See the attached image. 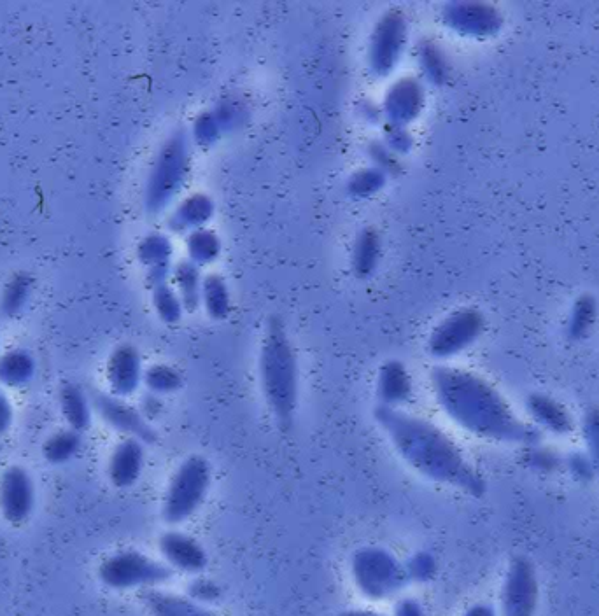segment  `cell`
Instances as JSON below:
<instances>
[{"label":"cell","instance_id":"cell-34","mask_svg":"<svg viewBox=\"0 0 599 616\" xmlns=\"http://www.w3.org/2000/svg\"><path fill=\"white\" fill-rule=\"evenodd\" d=\"M223 135L225 133L221 130L218 119L212 114L211 109L198 114L190 133L191 142H195L200 147L214 146Z\"/></svg>","mask_w":599,"mask_h":616},{"label":"cell","instance_id":"cell-32","mask_svg":"<svg viewBox=\"0 0 599 616\" xmlns=\"http://www.w3.org/2000/svg\"><path fill=\"white\" fill-rule=\"evenodd\" d=\"M417 67L430 83H444L447 67L440 49L431 41H423L417 44L416 48Z\"/></svg>","mask_w":599,"mask_h":616},{"label":"cell","instance_id":"cell-35","mask_svg":"<svg viewBox=\"0 0 599 616\" xmlns=\"http://www.w3.org/2000/svg\"><path fill=\"white\" fill-rule=\"evenodd\" d=\"M368 160L372 161V167L381 170L382 174L398 175L402 170L400 156H396L382 140H372L367 146Z\"/></svg>","mask_w":599,"mask_h":616},{"label":"cell","instance_id":"cell-8","mask_svg":"<svg viewBox=\"0 0 599 616\" xmlns=\"http://www.w3.org/2000/svg\"><path fill=\"white\" fill-rule=\"evenodd\" d=\"M409 41V23L402 9H388L375 23L368 42L367 63L370 74L386 79L402 62Z\"/></svg>","mask_w":599,"mask_h":616},{"label":"cell","instance_id":"cell-41","mask_svg":"<svg viewBox=\"0 0 599 616\" xmlns=\"http://www.w3.org/2000/svg\"><path fill=\"white\" fill-rule=\"evenodd\" d=\"M356 112L368 125H382L384 123L381 105L375 104L372 100H361V102H358Z\"/></svg>","mask_w":599,"mask_h":616},{"label":"cell","instance_id":"cell-29","mask_svg":"<svg viewBox=\"0 0 599 616\" xmlns=\"http://www.w3.org/2000/svg\"><path fill=\"white\" fill-rule=\"evenodd\" d=\"M211 111L218 119L223 133L239 130L242 126L247 125L249 116H251L246 102L242 98L235 97H226L219 100L218 105H214Z\"/></svg>","mask_w":599,"mask_h":616},{"label":"cell","instance_id":"cell-43","mask_svg":"<svg viewBox=\"0 0 599 616\" xmlns=\"http://www.w3.org/2000/svg\"><path fill=\"white\" fill-rule=\"evenodd\" d=\"M570 469L571 473L580 478V480H591L592 475H594V466L585 459L584 455L571 457Z\"/></svg>","mask_w":599,"mask_h":616},{"label":"cell","instance_id":"cell-46","mask_svg":"<svg viewBox=\"0 0 599 616\" xmlns=\"http://www.w3.org/2000/svg\"><path fill=\"white\" fill-rule=\"evenodd\" d=\"M393 616H426L424 609L416 599H402L396 604L395 615Z\"/></svg>","mask_w":599,"mask_h":616},{"label":"cell","instance_id":"cell-15","mask_svg":"<svg viewBox=\"0 0 599 616\" xmlns=\"http://www.w3.org/2000/svg\"><path fill=\"white\" fill-rule=\"evenodd\" d=\"M144 380L142 359L134 345H120L114 349L107 363V382L118 398H127L137 392Z\"/></svg>","mask_w":599,"mask_h":616},{"label":"cell","instance_id":"cell-39","mask_svg":"<svg viewBox=\"0 0 599 616\" xmlns=\"http://www.w3.org/2000/svg\"><path fill=\"white\" fill-rule=\"evenodd\" d=\"M188 594H190V599L198 602V604L216 602L221 597V588L214 581L197 578V580L191 581Z\"/></svg>","mask_w":599,"mask_h":616},{"label":"cell","instance_id":"cell-42","mask_svg":"<svg viewBox=\"0 0 599 616\" xmlns=\"http://www.w3.org/2000/svg\"><path fill=\"white\" fill-rule=\"evenodd\" d=\"M163 403L160 396H156V394H151L148 392L141 401V413L148 420H153L162 413Z\"/></svg>","mask_w":599,"mask_h":616},{"label":"cell","instance_id":"cell-44","mask_svg":"<svg viewBox=\"0 0 599 616\" xmlns=\"http://www.w3.org/2000/svg\"><path fill=\"white\" fill-rule=\"evenodd\" d=\"M531 466L549 471L557 466L556 455L550 454L547 450H531Z\"/></svg>","mask_w":599,"mask_h":616},{"label":"cell","instance_id":"cell-38","mask_svg":"<svg viewBox=\"0 0 599 616\" xmlns=\"http://www.w3.org/2000/svg\"><path fill=\"white\" fill-rule=\"evenodd\" d=\"M535 415L543 426L549 427L550 431H554V433H568L571 429L570 420L561 410H557L556 406H536Z\"/></svg>","mask_w":599,"mask_h":616},{"label":"cell","instance_id":"cell-47","mask_svg":"<svg viewBox=\"0 0 599 616\" xmlns=\"http://www.w3.org/2000/svg\"><path fill=\"white\" fill-rule=\"evenodd\" d=\"M465 616H496V613L487 604H475V606L466 611Z\"/></svg>","mask_w":599,"mask_h":616},{"label":"cell","instance_id":"cell-45","mask_svg":"<svg viewBox=\"0 0 599 616\" xmlns=\"http://www.w3.org/2000/svg\"><path fill=\"white\" fill-rule=\"evenodd\" d=\"M11 424H13V406L4 396V392L0 391V436L8 433Z\"/></svg>","mask_w":599,"mask_h":616},{"label":"cell","instance_id":"cell-9","mask_svg":"<svg viewBox=\"0 0 599 616\" xmlns=\"http://www.w3.org/2000/svg\"><path fill=\"white\" fill-rule=\"evenodd\" d=\"M482 331V319L475 310H459L433 329L428 350L437 359L456 356L466 349Z\"/></svg>","mask_w":599,"mask_h":616},{"label":"cell","instance_id":"cell-14","mask_svg":"<svg viewBox=\"0 0 599 616\" xmlns=\"http://www.w3.org/2000/svg\"><path fill=\"white\" fill-rule=\"evenodd\" d=\"M158 548L167 560V566L188 574H198L209 564V557L204 546L197 539L179 531H169L158 541Z\"/></svg>","mask_w":599,"mask_h":616},{"label":"cell","instance_id":"cell-24","mask_svg":"<svg viewBox=\"0 0 599 616\" xmlns=\"http://www.w3.org/2000/svg\"><path fill=\"white\" fill-rule=\"evenodd\" d=\"M202 305L214 321H223L232 312V296L226 280L219 273L205 275L202 284Z\"/></svg>","mask_w":599,"mask_h":616},{"label":"cell","instance_id":"cell-30","mask_svg":"<svg viewBox=\"0 0 599 616\" xmlns=\"http://www.w3.org/2000/svg\"><path fill=\"white\" fill-rule=\"evenodd\" d=\"M151 293H153V307H155L156 314L165 324L174 326L183 319V314L186 312L183 301L170 282L153 287Z\"/></svg>","mask_w":599,"mask_h":616},{"label":"cell","instance_id":"cell-1","mask_svg":"<svg viewBox=\"0 0 599 616\" xmlns=\"http://www.w3.org/2000/svg\"><path fill=\"white\" fill-rule=\"evenodd\" d=\"M374 417L396 452L419 475L458 487L472 496L484 494L486 483L482 476L466 461L461 448L430 420L381 405L375 408Z\"/></svg>","mask_w":599,"mask_h":616},{"label":"cell","instance_id":"cell-48","mask_svg":"<svg viewBox=\"0 0 599 616\" xmlns=\"http://www.w3.org/2000/svg\"><path fill=\"white\" fill-rule=\"evenodd\" d=\"M335 616H386L382 615V613H377V611H370V609H347V611H342L339 615Z\"/></svg>","mask_w":599,"mask_h":616},{"label":"cell","instance_id":"cell-22","mask_svg":"<svg viewBox=\"0 0 599 616\" xmlns=\"http://www.w3.org/2000/svg\"><path fill=\"white\" fill-rule=\"evenodd\" d=\"M170 280L174 282V289L183 301L184 310L190 314L197 312L202 305V284H204L202 268L193 265L188 259H183L174 266Z\"/></svg>","mask_w":599,"mask_h":616},{"label":"cell","instance_id":"cell-20","mask_svg":"<svg viewBox=\"0 0 599 616\" xmlns=\"http://www.w3.org/2000/svg\"><path fill=\"white\" fill-rule=\"evenodd\" d=\"M141 599L151 616H218L190 597L156 588L144 590Z\"/></svg>","mask_w":599,"mask_h":616},{"label":"cell","instance_id":"cell-2","mask_svg":"<svg viewBox=\"0 0 599 616\" xmlns=\"http://www.w3.org/2000/svg\"><path fill=\"white\" fill-rule=\"evenodd\" d=\"M431 384L438 405L456 424L480 438L498 441H528L536 434L512 417L498 394L480 378L466 371L437 366Z\"/></svg>","mask_w":599,"mask_h":616},{"label":"cell","instance_id":"cell-21","mask_svg":"<svg viewBox=\"0 0 599 616\" xmlns=\"http://www.w3.org/2000/svg\"><path fill=\"white\" fill-rule=\"evenodd\" d=\"M381 235L374 228H363L354 240L351 252V270L356 279L367 280L381 263Z\"/></svg>","mask_w":599,"mask_h":616},{"label":"cell","instance_id":"cell-10","mask_svg":"<svg viewBox=\"0 0 599 616\" xmlns=\"http://www.w3.org/2000/svg\"><path fill=\"white\" fill-rule=\"evenodd\" d=\"M92 399L95 410L107 426L142 443H155L158 440V433L149 424V420L142 415L141 410L128 405L118 396H111L106 392H93Z\"/></svg>","mask_w":599,"mask_h":616},{"label":"cell","instance_id":"cell-12","mask_svg":"<svg viewBox=\"0 0 599 616\" xmlns=\"http://www.w3.org/2000/svg\"><path fill=\"white\" fill-rule=\"evenodd\" d=\"M384 125L409 128L424 109V86L417 77H400L382 100Z\"/></svg>","mask_w":599,"mask_h":616},{"label":"cell","instance_id":"cell-23","mask_svg":"<svg viewBox=\"0 0 599 616\" xmlns=\"http://www.w3.org/2000/svg\"><path fill=\"white\" fill-rule=\"evenodd\" d=\"M60 406L69 429L85 433L92 426V405L81 387L65 384L60 391Z\"/></svg>","mask_w":599,"mask_h":616},{"label":"cell","instance_id":"cell-7","mask_svg":"<svg viewBox=\"0 0 599 616\" xmlns=\"http://www.w3.org/2000/svg\"><path fill=\"white\" fill-rule=\"evenodd\" d=\"M99 578L113 590L153 588L174 578V569L135 550L114 553L99 567Z\"/></svg>","mask_w":599,"mask_h":616},{"label":"cell","instance_id":"cell-19","mask_svg":"<svg viewBox=\"0 0 599 616\" xmlns=\"http://www.w3.org/2000/svg\"><path fill=\"white\" fill-rule=\"evenodd\" d=\"M216 212V205L212 202L211 196L204 193H195L172 210L169 217V230L174 233H184L190 235L193 231L207 228V223L211 221Z\"/></svg>","mask_w":599,"mask_h":616},{"label":"cell","instance_id":"cell-17","mask_svg":"<svg viewBox=\"0 0 599 616\" xmlns=\"http://www.w3.org/2000/svg\"><path fill=\"white\" fill-rule=\"evenodd\" d=\"M144 443L135 438H127V440L118 443V447L114 448L111 461H109V480L114 487L118 489H128L137 483L141 478L142 469H144Z\"/></svg>","mask_w":599,"mask_h":616},{"label":"cell","instance_id":"cell-49","mask_svg":"<svg viewBox=\"0 0 599 616\" xmlns=\"http://www.w3.org/2000/svg\"><path fill=\"white\" fill-rule=\"evenodd\" d=\"M0 452H2V443H0Z\"/></svg>","mask_w":599,"mask_h":616},{"label":"cell","instance_id":"cell-37","mask_svg":"<svg viewBox=\"0 0 599 616\" xmlns=\"http://www.w3.org/2000/svg\"><path fill=\"white\" fill-rule=\"evenodd\" d=\"M382 142L400 158L414 149V135L410 133L409 128H402V126L384 125Z\"/></svg>","mask_w":599,"mask_h":616},{"label":"cell","instance_id":"cell-13","mask_svg":"<svg viewBox=\"0 0 599 616\" xmlns=\"http://www.w3.org/2000/svg\"><path fill=\"white\" fill-rule=\"evenodd\" d=\"M538 602V581L533 564L515 559L507 574L501 595L503 616H533Z\"/></svg>","mask_w":599,"mask_h":616},{"label":"cell","instance_id":"cell-18","mask_svg":"<svg viewBox=\"0 0 599 616\" xmlns=\"http://www.w3.org/2000/svg\"><path fill=\"white\" fill-rule=\"evenodd\" d=\"M414 384L407 366L398 359H389L382 364L377 375V399L386 408H400L409 403Z\"/></svg>","mask_w":599,"mask_h":616},{"label":"cell","instance_id":"cell-40","mask_svg":"<svg viewBox=\"0 0 599 616\" xmlns=\"http://www.w3.org/2000/svg\"><path fill=\"white\" fill-rule=\"evenodd\" d=\"M585 440L591 448L592 466L599 471V415H592L585 422Z\"/></svg>","mask_w":599,"mask_h":616},{"label":"cell","instance_id":"cell-11","mask_svg":"<svg viewBox=\"0 0 599 616\" xmlns=\"http://www.w3.org/2000/svg\"><path fill=\"white\" fill-rule=\"evenodd\" d=\"M36 506V489L27 469L11 466L0 476V511L9 524L29 520Z\"/></svg>","mask_w":599,"mask_h":616},{"label":"cell","instance_id":"cell-3","mask_svg":"<svg viewBox=\"0 0 599 616\" xmlns=\"http://www.w3.org/2000/svg\"><path fill=\"white\" fill-rule=\"evenodd\" d=\"M260 380L268 410L282 433H289L298 406V361L284 321L277 315L268 319L261 343Z\"/></svg>","mask_w":599,"mask_h":616},{"label":"cell","instance_id":"cell-25","mask_svg":"<svg viewBox=\"0 0 599 616\" xmlns=\"http://www.w3.org/2000/svg\"><path fill=\"white\" fill-rule=\"evenodd\" d=\"M36 373V363L27 350H11L0 357V382L8 387L29 384Z\"/></svg>","mask_w":599,"mask_h":616},{"label":"cell","instance_id":"cell-5","mask_svg":"<svg viewBox=\"0 0 599 616\" xmlns=\"http://www.w3.org/2000/svg\"><path fill=\"white\" fill-rule=\"evenodd\" d=\"M351 574L361 595L370 601H386L409 585L405 566L381 546H365L354 552Z\"/></svg>","mask_w":599,"mask_h":616},{"label":"cell","instance_id":"cell-16","mask_svg":"<svg viewBox=\"0 0 599 616\" xmlns=\"http://www.w3.org/2000/svg\"><path fill=\"white\" fill-rule=\"evenodd\" d=\"M172 256H174V245L167 235L149 233L142 238L141 244L137 247V258L146 268V282L149 289L170 282L174 272Z\"/></svg>","mask_w":599,"mask_h":616},{"label":"cell","instance_id":"cell-31","mask_svg":"<svg viewBox=\"0 0 599 616\" xmlns=\"http://www.w3.org/2000/svg\"><path fill=\"white\" fill-rule=\"evenodd\" d=\"M142 382L151 394L163 396V394L179 391L183 385V377L176 368H172L169 364H153L144 371Z\"/></svg>","mask_w":599,"mask_h":616},{"label":"cell","instance_id":"cell-6","mask_svg":"<svg viewBox=\"0 0 599 616\" xmlns=\"http://www.w3.org/2000/svg\"><path fill=\"white\" fill-rule=\"evenodd\" d=\"M211 487V464L202 455L181 462L170 478L163 499L162 517L169 525L183 524L202 506Z\"/></svg>","mask_w":599,"mask_h":616},{"label":"cell","instance_id":"cell-26","mask_svg":"<svg viewBox=\"0 0 599 616\" xmlns=\"http://www.w3.org/2000/svg\"><path fill=\"white\" fill-rule=\"evenodd\" d=\"M186 254L188 261L200 268L212 265L221 254V240L209 228L193 231L190 235H186Z\"/></svg>","mask_w":599,"mask_h":616},{"label":"cell","instance_id":"cell-4","mask_svg":"<svg viewBox=\"0 0 599 616\" xmlns=\"http://www.w3.org/2000/svg\"><path fill=\"white\" fill-rule=\"evenodd\" d=\"M191 172V137L188 130L177 128L163 142L149 170L144 207L149 214H160L174 202Z\"/></svg>","mask_w":599,"mask_h":616},{"label":"cell","instance_id":"cell-27","mask_svg":"<svg viewBox=\"0 0 599 616\" xmlns=\"http://www.w3.org/2000/svg\"><path fill=\"white\" fill-rule=\"evenodd\" d=\"M81 447H83V433H78L74 429L58 431L44 443V459L53 466H60L74 459Z\"/></svg>","mask_w":599,"mask_h":616},{"label":"cell","instance_id":"cell-36","mask_svg":"<svg viewBox=\"0 0 599 616\" xmlns=\"http://www.w3.org/2000/svg\"><path fill=\"white\" fill-rule=\"evenodd\" d=\"M409 583H428L437 576V559L430 552H417L403 564Z\"/></svg>","mask_w":599,"mask_h":616},{"label":"cell","instance_id":"cell-28","mask_svg":"<svg viewBox=\"0 0 599 616\" xmlns=\"http://www.w3.org/2000/svg\"><path fill=\"white\" fill-rule=\"evenodd\" d=\"M388 177L374 167L360 168L347 181V195L354 200H368L386 188Z\"/></svg>","mask_w":599,"mask_h":616},{"label":"cell","instance_id":"cell-33","mask_svg":"<svg viewBox=\"0 0 599 616\" xmlns=\"http://www.w3.org/2000/svg\"><path fill=\"white\" fill-rule=\"evenodd\" d=\"M32 293V279L29 275H16L15 279L9 282L4 296H2V314L6 317H15L20 314Z\"/></svg>","mask_w":599,"mask_h":616}]
</instances>
